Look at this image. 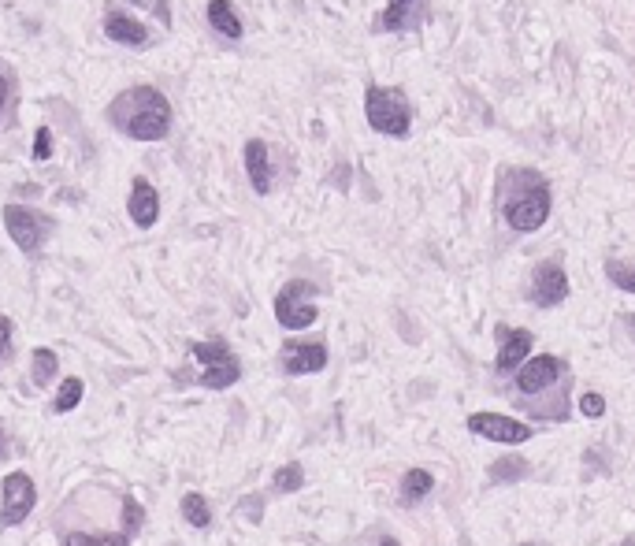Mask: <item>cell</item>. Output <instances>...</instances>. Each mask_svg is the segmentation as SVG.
Returning a JSON list of instances; mask_svg holds the SVG:
<instances>
[{"label":"cell","instance_id":"4","mask_svg":"<svg viewBox=\"0 0 635 546\" xmlns=\"http://www.w3.org/2000/svg\"><path fill=\"white\" fill-rule=\"evenodd\" d=\"M190 357L201 364V387L227 390L242 379V361L231 353L223 338H208V342H190Z\"/></svg>","mask_w":635,"mask_h":546},{"label":"cell","instance_id":"16","mask_svg":"<svg viewBox=\"0 0 635 546\" xmlns=\"http://www.w3.org/2000/svg\"><path fill=\"white\" fill-rule=\"evenodd\" d=\"M104 38L116 41V45H127V49H145L149 45V26L138 23L134 15L112 8V12L104 15Z\"/></svg>","mask_w":635,"mask_h":546},{"label":"cell","instance_id":"27","mask_svg":"<svg viewBox=\"0 0 635 546\" xmlns=\"http://www.w3.org/2000/svg\"><path fill=\"white\" fill-rule=\"evenodd\" d=\"M580 413L591 416V420H598V416H606V398H602V394H595V390H587V394H580Z\"/></svg>","mask_w":635,"mask_h":546},{"label":"cell","instance_id":"12","mask_svg":"<svg viewBox=\"0 0 635 546\" xmlns=\"http://www.w3.org/2000/svg\"><path fill=\"white\" fill-rule=\"evenodd\" d=\"M286 376H312L327 368V346L324 342H286L279 350Z\"/></svg>","mask_w":635,"mask_h":546},{"label":"cell","instance_id":"17","mask_svg":"<svg viewBox=\"0 0 635 546\" xmlns=\"http://www.w3.org/2000/svg\"><path fill=\"white\" fill-rule=\"evenodd\" d=\"M205 15H208V26H212L220 38H227V41L246 38V26H242V19H238L231 0H208Z\"/></svg>","mask_w":635,"mask_h":546},{"label":"cell","instance_id":"7","mask_svg":"<svg viewBox=\"0 0 635 546\" xmlns=\"http://www.w3.org/2000/svg\"><path fill=\"white\" fill-rule=\"evenodd\" d=\"M569 368H565V361L561 357H554V353H543V357H532V361H524L517 368V394H550V390H558V379L565 376Z\"/></svg>","mask_w":635,"mask_h":546},{"label":"cell","instance_id":"28","mask_svg":"<svg viewBox=\"0 0 635 546\" xmlns=\"http://www.w3.org/2000/svg\"><path fill=\"white\" fill-rule=\"evenodd\" d=\"M49 156H52V130L38 127V134H34V160H49Z\"/></svg>","mask_w":635,"mask_h":546},{"label":"cell","instance_id":"5","mask_svg":"<svg viewBox=\"0 0 635 546\" xmlns=\"http://www.w3.org/2000/svg\"><path fill=\"white\" fill-rule=\"evenodd\" d=\"M0 220L8 227V238L15 246L23 249L26 257H38L45 238L52 231V216L38 212V208H26V205H4L0 208Z\"/></svg>","mask_w":635,"mask_h":546},{"label":"cell","instance_id":"29","mask_svg":"<svg viewBox=\"0 0 635 546\" xmlns=\"http://www.w3.org/2000/svg\"><path fill=\"white\" fill-rule=\"evenodd\" d=\"M12 335H15V324L12 316H0V361L12 353Z\"/></svg>","mask_w":635,"mask_h":546},{"label":"cell","instance_id":"1","mask_svg":"<svg viewBox=\"0 0 635 546\" xmlns=\"http://www.w3.org/2000/svg\"><path fill=\"white\" fill-rule=\"evenodd\" d=\"M494 205H498L509 231L535 234L550 220L554 194H550V182L539 168H502L498 182H494Z\"/></svg>","mask_w":635,"mask_h":546},{"label":"cell","instance_id":"6","mask_svg":"<svg viewBox=\"0 0 635 546\" xmlns=\"http://www.w3.org/2000/svg\"><path fill=\"white\" fill-rule=\"evenodd\" d=\"M316 286L309 279H290V283L275 294V320L286 327V331H305V327L316 324Z\"/></svg>","mask_w":635,"mask_h":546},{"label":"cell","instance_id":"33","mask_svg":"<svg viewBox=\"0 0 635 546\" xmlns=\"http://www.w3.org/2000/svg\"><path fill=\"white\" fill-rule=\"evenodd\" d=\"M621 546H635V539H624V543Z\"/></svg>","mask_w":635,"mask_h":546},{"label":"cell","instance_id":"10","mask_svg":"<svg viewBox=\"0 0 635 546\" xmlns=\"http://www.w3.org/2000/svg\"><path fill=\"white\" fill-rule=\"evenodd\" d=\"M38 502V491H34V480L26 472H12L4 476V506H0V524L4 528H15L30 517V509Z\"/></svg>","mask_w":635,"mask_h":546},{"label":"cell","instance_id":"24","mask_svg":"<svg viewBox=\"0 0 635 546\" xmlns=\"http://www.w3.org/2000/svg\"><path fill=\"white\" fill-rule=\"evenodd\" d=\"M82 390H86V383H82L78 376L64 379V383H60V394H56V402H52V409H56V413H71V409L82 402Z\"/></svg>","mask_w":635,"mask_h":546},{"label":"cell","instance_id":"9","mask_svg":"<svg viewBox=\"0 0 635 546\" xmlns=\"http://www.w3.org/2000/svg\"><path fill=\"white\" fill-rule=\"evenodd\" d=\"M468 431L480 435V439L502 442V446H520V442L532 439V428H528V424H520V420L502 416V413H472L468 416Z\"/></svg>","mask_w":635,"mask_h":546},{"label":"cell","instance_id":"15","mask_svg":"<svg viewBox=\"0 0 635 546\" xmlns=\"http://www.w3.org/2000/svg\"><path fill=\"white\" fill-rule=\"evenodd\" d=\"M127 212H130V220H134V227H142V231L156 227V220H160V194H156L153 182L149 179L130 182Z\"/></svg>","mask_w":635,"mask_h":546},{"label":"cell","instance_id":"20","mask_svg":"<svg viewBox=\"0 0 635 546\" xmlns=\"http://www.w3.org/2000/svg\"><path fill=\"white\" fill-rule=\"evenodd\" d=\"M60 372V357L49 350V346H38V350L30 353V376H34V383L38 387H45V383H52V376Z\"/></svg>","mask_w":635,"mask_h":546},{"label":"cell","instance_id":"22","mask_svg":"<svg viewBox=\"0 0 635 546\" xmlns=\"http://www.w3.org/2000/svg\"><path fill=\"white\" fill-rule=\"evenodd\" d=\"M182 517H186V524H194V528H208V524H212L208 502L197 491H190L186 498H182Z\"/></svg>","mask_w":635,"mask_h":546},{"label":"cell","instance_id":"25","mask_svg":"<svg viewBox=\"0 0 635 546\" xmlns=\"http://www.w3.org/2000/svg\"><path fill=\"white\" fill-rule=\"evenodd\" d=\"M301 483H305V472H301V465H283L279 472H275V491H279V494L301 491Z\"/></svg>","mask_w":635,"mask_h":546},{"label":"cell","instance_id":"8","mask_svg":"<svg viewBox=\"0 0 635 546\" xmlns=\"http://www.w3.org/2000/svg\"><path fill=\"white\" fill-rule=\"evenodd\" d=\"M535 309H554L569 298V275L561 268V260H539L532 272V290H528Z\"/></svg>","mask_w":635,"mask_h":546},{"label":"cell","instance_id":"30","mask_svg":"<svg viewBox=\"0 0 635 546\" xmlns=\"http://www.w3.org/2000/svg\"><path fill=\"white\" fill-rule=\"evenodd\" d=\"M8 101H12V78L0 75V116H4V108H8Z\"/></svg>","mask_w":635,"mask_h":546},{"label":"cell","instance_id":"13","mask_svg":"<svg viewBox=\"0 0 635 546\" xmlns=\"http://www.w3.org/2000/svg\"><path fill=\"white\" fill-rule=\"evenodd\" d=\"M420 23H424V0H387V8L376 19V30L379 34H409Z\"/></svg>","mask_w":635,"mask_h":546},{"label":"cell","instance_id":"3","mask_svg":"<svg viewBox=\"0 0 635 546\" xmlns=\"http://www.w3.org/2000/svg\"><path fill=\"white\" fill-rule=\"evenodd\" d=\"M364 119L383 138H409L413 130V104L402 86H379L372 82L364 90Z\"/></svg>","mask_w":635,"mask_h":546},{"label":"cell","instance_id":"2","mask_svg":"<svg viewBox=\"0 0 635 546\" xmlns=\"http://www.w3.org/2000/svg\"><path fill=\"white\" fill-rule=\"evenodd\" d=\"M104 119L130 142H164L175 116H171V101L156 86H130L108 101Z\"/></svg>","mask_w":635,"mask_h":546},{"label":"cell","instance_id":"18","mask_svg":"<svg viewBox=\"0 0 635 546\" xmlns=\"http://www.w3.org/2000/svg\"><path fill=\"white\" fill-rule=\"evenodd\" d=\"M431 487H435V476H431L428 468H409L402 476V502L405 506H416L420 498H428Z\"/></svg>","mask_w":635,"mask_h":546},{"label":"cell","instance_id":"11","mask_svg":"<svg viewBox=\"0 0 635 546\" xmlns=\"http://www.w3.org/2000/svg\"><path fill=\"white\" fill-rule=\"evenodd\" d=\"M494 338H498V357H494V368H498V376H509V372H517L524 357L532 353V331H520V327H506L498 324L494 327Z\"/></svg>","mask_w":635,"mask_h":546},{"label":"cell","instance_id":"19","mask_svg":"<svg viewBox=\"0 0 635 546\" xmlns=\"http://www.w3.org/2000/svg\"><path fill=\"white\" fill-rule=\"evenodd\" d=\"M532 472V465L524 461L520 454H506V457H498L491 468H487V476H491V483H517L524 480Z\"/></svg>","mask_w":635,"mask_h":546},{"label":"cell","instance_id":"21","mask_svg":"<svg viewBox=\"0 0 635 546\" xmlns=\"http://www.w3.org/2000/svg\"><path fill=\"white\" fill-rule=\"evenodd\" d=\"M64 546H130V535H123V532H108V535L67 532Z\"/></svg>","mask_w":635,"mask_h":546},{"label":"cell","instance_id":"23","mask_svg":"<svg viewBox=\"0 0 635 546\" xmlns=\"http://www.w3.org/2000/svg\"><path fill=\"white\" fill-rule=\"evenodd\" d=\"M606 275L617 290L635 294V260H606Z\"/></svg>","mask_w":635,"mask_h":546},{"label":"cell","instance_id":"14","mask_svg":"<svg viewBox=\"0 0 635 546\" xmlns=\"http://www.w3.org/2000/svg\"><path fill=\"white\" fill-rule=\"evenodd\" d=\"M242 160H246V175H249V186H253V194L257 197H268L272 194V153H268V142L264 138H249L246 149H242Z\"/></svg>","mask_w":635,"mask_h":546},{"label":"cell","instance_id":"31","mask_svg":"<svg viewBox=\"0 0 635 546\" xmlns=\"http://www.w3.org/2000/svg\"><path fill=\"white\" fill-rule=\"evenodd\" d=\"M12 454V450H8V435H4V431H0V461H4V457Z\"/></svg>","mask_w":635,"mask_h":546},{"label":"cell","instance_id":"26","mask_svg":"<svg viewBox=\"0 0 635 546\" xmlns=\"http://www.w3.org/2000/svg\"><path fill=\"white\" fill-rule=\"evenodd\" d=\"M123 520H127V524H123V535H138V528L145 524V509L138 506L134 498H127V502H123Z\"/></svg>","mask_w":635,"mask_h":546},{"label":"cell","instance_id":"32","mask_svg":"<svg viewBox=\"0 0 635 546\" xmlns=\"http://www.w3.org/2000/svg\"><path fill=\"white\" fill-rule=\"evenodd\" d=\"M379 546H398V539H383Z\"/></svg>","mask_w":635,"mask_h":546}]
</instances>
